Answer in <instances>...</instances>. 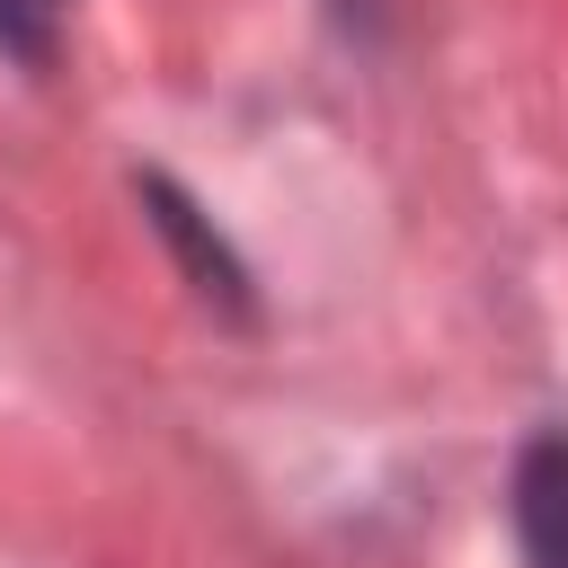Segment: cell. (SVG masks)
I'll list each match as a JSON object with an SVG mask.
<instances>
[{
  "mask_svg": "<svg viewBox=\"0 0 568 568\" xmlns=\"http://www.w3.org/2000/svg\"><path fill=\"white\" fill-rule=\"evenodd\" d=\"M133 195H142V222L160 231V248L178 257V275L195 284V302L248 328V320H257V275H248V257L231 248V231H222L169 169H133Z\"/></svg>",
  "mask_w": 568,
  "mask_h": 568,
  "instance_id": "1",
  "label": "cell"
},
{
  "mask_svg": "<svg viewBox=\"0 0 568 568\" xmlns=\"http://www.w3.org/2000/svg\"><path fill=\"white\" fill-rule=\"evenodd\" d=\"M515 541L524 568H568V426L515 453Z\"/></svg>",
  "mask_w": 568,
  "mask_h": 568,
  "instance_id": "2",
  "label": "cell"
},
{
  "mask_svg": "<svg viewBox=\"0 0 568 568\" xmlns=\"http://www.w3.org/2000/svg\"><path fill=\"white\" fill-rule=\"evenodd\" d=\"M62 18H71V0H0V53L44 71L62 53Z\"/></svg>",
  "mask_w": 568,
  "mask_h": 568,
  "instance_id": "3",
  "label": "cell"
},
{
  "mask_svg": "<svg viewBox=\"0 0 568 568\" xmlns=\"http://www.w3.org/2000/svg\"><path fill=\"white\" fill-rule=\"evenodd\" d=\"M328 9H337V18H346V27H364V36H373V27H382V0H328Z\"/></svg>",
  "mask_w": 568,
  "mask_h": 568,
  "instance_id": "4",
  "label": "cell"
}]
</instances>
